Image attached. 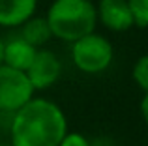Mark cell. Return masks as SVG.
<instances>
[{
  "label": "cell",
  "mask_w": 148,
  "mask_h": 146,
  "mask_svg": "<svg viewBox=\"0 0 148 146\" xmlns=\"http://www.w3.org/2000/svg\"><path fill=\"white\" fill-rule=\"evenodd\" d=\"M68 120L51 99L34 98L11 116V146H60Z\"/></svg>",
  "instance_id": "6da1fadb"
},
{
  "label": "cell",
  "mask_w": 148,
  "mask_h": 146,
  "mask_svg": "<svg viewBox=\"0 0 148 146\" xmlns=\"http://www.w3.org/2000/svg\"><path fill=\"white\" fill-rule=\"evenodd\" d=\"M45 19L51 34L69 43L92 34L98 25L96 4L92 0H54Z\"/></svg>",
  "instance_id": "7a4b0ae2"
},
{
  "label": "cell",
  "mask_w": 148,
  "mask_h": 146,
  "mask_svg": "<svg viewBox=\"0 0 148 146\" xmlns=\"http://www.w3.org/2000/svg\"><path fill=\"white\" fill-rule=\"evenodd\" d=\"M112 58H114V51H112L111 41L96 32L88 34V36L77 40L75 43H71L73 64H75L77 70H81L83 73H88V75L105 71L111 66Z\"/></svg>",
  "instance_id": "3957f363"
},
{
  "label": "cell",
  "mask_w": 148,
  "mask_h": 146,
  "mask_svg": "<svg viewBox=\"0 0 148 146\" xmlns=\"http://www.w3.org/2000/svg\"><path fill=\"white\" fill-rule=\"evenodd\" d=\"M34 88L26 73L2 64L0 66V113L13 116L19 109L34 99Z\"/></svg>",
  "instance_id": "277c9868"
},
{
  "label": "cell",
  "mask_w": 148,
  "mask_h": 146,
  "mask_svg": "<svg viewBox=\"0 0 148 146\" xmlns=\"http://www.w3.org/2000/svg\"><path fill=\"white\" fill-rule=\"evenodd\" d=\"M60 73L62 64L58 56L49 49H38L34 62L26 70V77L34 90H47L60 79Z\"/></svg>",
  "instance_id": "5b68a950"
},
{
  "label": "cell",
  "mask_w": 148,
  "mask_h": 146,
  "mask_svg": "<svg viewBox=\"0 0 148 146\" xmlns=\"http://www.w3.org/2000/svg\"><path fill=\"white\" fill-rule=\"evenodd\" d=\"M96 13L98 21L112 32H126L135 25L127 0H99Z\"/></svg>",
  "instance_id": "8992f818"
},
{
  "label": "cell",
  "mask_w": 148,
  "mask_h": 146,
  "mask_svg": "<svg viewBox=\"0 0 148 146\" xmlns=\"http://www.w3.org/2000/svg\"><path fill=\"white\" fill-rule=\"evenodd\" d=\"M38 0H0V26H23L36 13Z\"/></svg>",
  "instance_id": "52a82bcc"
},
{
  "label": "cell",
  "mask_w": 148,
  "mask_h": 146,
  "mask_svg": "<svg viewBox=\"0 0 148 146\" xmlns=\"http://www.w3.org/2000/svg\"><path fill=\"white\" fill-rule=\"evenodd\" d=\"M38 49H34L30 43H26L23 38H13L10 41H4V64L17 71L26 73L30 64L34 62Z\"/></svg>",
  "instance_id": "ba28073f"
},
{
  "label": "cell",
  "mask_w": 148,
  "mask_h": 146,
  "mask_svg": "<svg viewBox=\"0 0 148 146\" xmlns=\"http://www.w3.org/2000/svg\"><path fill=\"white\" fill-rule=\"evenodd\" d=\"M19 38H23L34 49H40L41 45H45L53 38V34H51V28H49L45 17H32L21 26Z\"/></svg>",
  "instance_id": "9c48e42d"
},
{
  "label": "cell",
  "mask_w": 148,
  "mask_h": 146,
  "mask_svg": "<svg viewBox=\"0 0 148 146\" xmlns=\"http://www.w3.org/2000/svg\"><path fill=\"white\" fill-rule=\"evenodd\" d=\"M133 81L137 83V86L141 90L148 92V55L141 56L133 66Z\"/></svg>",
  "instance_id": "30bf717a"
},
{
  "label": "cell",
  "mask_w": 148,
  "mask_h": 146,
  "mask_svg": "<svg viewBox=\"0 0 148 146\" xmlns=\"http://www.w3.org/2000/svg\"><path fill=\"white\" fill-rule=\"evenodd\" d=\"M133 23L137 26H148V0H127Z\"/></svg>",
  "instance_id": "8fae6325"
},
{
  "label": "cell",
  "mask_w": 148,
  "mask_h": 146,
  "mask_svg": "<svg viewBox=\"0 0 148 146\" xmlns=\"http://www.w3.org/2000/svg\"><path fill=\"white\" fill-rule=\"evenodd\" d=\"M60 146H92V143L83 135V133H77V131H68L62 139Z\"/></svg>",
  "instance_id": "7c38bea8"
},
{
  "label": "cell",
  "mask_w": 148,
  "mask_h": 146,
  "mask_svg": "<svg viewBox=\"0 0 148 146\" xmlns=\"http://www.w3.org/2000/svg\"><path fill=\"white\" fill-rule=\"evenodd\" d=\"M141 116H143V120L148 124V92L143 96V99H141Z\"/></svg>",
  "instance_id": "4fadbf2b"
},
{
  "label": "cell",
  "mask_w": 148,
  "mask_h": 146,
  "mask_svg": "<svg viewBox=\"0 0 148 146\" xmlns=\"http://www.w3.org/2000/svg\"><path fill=\"white\" fill-rule=\"evenodd\" d=\"M4 64V40L0 38V66Z\"/></svg>",
  "instance_id": "5bb4252c"
},
{
  "label": "cell",
  "mask_w": 148,
  "mask_h": 146,
  "mask_svg": "<svg viewBox=\"0 0 148 146\" xmlns=\"http://www.w3.org/2000/svg\"><path fill=\"white\" fill-rule=\"evenodd\" d=\"M0 146H11V144H0Z\"/></svg>",
  "instance_id": "9a60e30c"
}]
</instances>
